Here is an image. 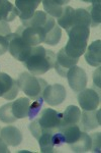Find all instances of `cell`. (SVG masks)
Listing matches in <instances>:
<instances>
[{
	"label": "cell",
	"instance_id": "obj_1",
	"mask_svg": "<svg viewBox=\"0 0 101 153\" xmlns=\"http://www.w3.org/2000/svg\"><path fill=\"white\" fill-rule=\"evenodd\" d=\"M57 55L54 51L47 50L43 46H36L31 49L28 58L24 61V66L29 74L41 76L54 68Z\"/></svg>",
	"mask_w": 101,
	"mask_h": 153
},
{
	"label": "cell",
	"instance_id": "obj_2",
	"mask_svg": "<svg viewBox=\"0 0 101 153\" xmlns=\"http://www.w3.org/2000/svg\"><path fill=\"white\" fill-rule=\"evenodd\" d=\"M69 40L65 46V52L68 56L79 58L85 53L87 48V40L90 36V29L86 26H74L66 30Z\"/></svg>",
	"mask_w": 101,
	"mask_h": 153
},
{
	"label": "cell",
	"instance_id": "obj_3",
	"mask_svg": "<svg viewBox=\"0 0 101 153\" xmlns=\"http://www.w3.org/2000/svg\"><path fill=\"white\" fill-rule=\"evenodd\" d=\"M17 86L19 90H21L24 94H26L31 99L36 100L43 98L44 91L48 86V83L41 78H36V76L24 71L19 75L16 80Z\"/></svg>",
	"mask_w": 101,
	"mask_h": 153
},
{
	"label": "cell",
	"instance_id": "obj_4",
	"mask_svg": "<svg viewBox=\"0 0 101 153\" xmlns=\"http://www.w3.org/2000/svg\"><path fill=\"white\" fill-rule=\"evenodd\" d=\"M8 40H9V47H8L9 53L16 60L24 62L28 58L33 47L29 46L28 44H26L23 41V39L19 35H17L16 33H11L10 35H8Z\"/></svg>",
	"mask_w": 101,
	"mask_h": 153
},
{
	"label": "cell",
	"instance_id": "obj_5",
	"mask_svg": "<svg viewBox=\"0 0 101 153\" xmlns=\"http://www.w3.org/2000/svg\"><path fill=\"white\" fill-rule=\"evenodd\" d=\"M15 33L23 39L26 44H28L31 47L39 46V44L43 43L45 41L47 30L43 27H18Z\"/></svg>",
	"mask_w": 101,
	"mask_h": 153
},
{
	"label": "cell",
	"instance_id": "obj_6",
	"mask_svg": "<svg viewBox=\"0 0 101 153\" xmlns=\"http://www.w3.org/2000/svg\"><path fill=\"white\" fill-rule=\"evenodd\" d=\"M38 122L44 132L46 131L56 132L60 129L61 122H62V112L56 111L51 108H46L41 112L38 117Z\"/></svg>",
	"mask_w": 101,
	"mask_h": 153
},
{
	"label": "cell",
	"instance_id": "obj_7",
	"mask_svg": "<svg viewBox=\"0 0 101 153\" xmlns=\"http://www.w3.org/2000/svg\"><path fill=\"white\" fill-rule=\"evenodd\" d=\"M66 78L68 79V83L70 88L75 93H79L86 88L88 82V78L85 71L80 66L74 65L68 71Z\"/></svg>",
	"mask_w": 101,
	"mask_h": 153
},
{
	"label": "cell",
	"instance_id": "obj_8",
	"mask_svg": "<svg viewBox=\"0 0 101 153\" xmlns=\"http://www.w3.org/2000/svg\"><path fill=\"white\" fill-rule=\"evenodd\" d=\"M67 92L66 89L61 84H54V85L47 86L43 94V99L49 105L57 106L65 100Z\"/></svg>",
	"mask_w": 101,
	"mask_h": 153
},
{
	"label": "cell",
	"instance_id": "obj_9",
	"mask_svg": "<svg viewBox=\"0 0 101 153\" xmlns=\"http://www.w3.org/2000/svg\"><path fill=\"white\" fill-rule=\"evenodd\" d=\"M19 92L16 80H13L5 73H0V97L11 101L16 98Z\"/></svg>",
	"mask_w": 101,
	"mask_h": 153
},
{
	"label": "cell",
	"instance_id": "obj_10",
	"mask_svg": "<svg viewBox=\"0 0 101 153\" xmlns=\"http://www.w3.org/2000/svg\"><path fill=\"white\" fill-rule=\"evenodd\" d=\"M78 102L83 110H94L100 104V97L95 90L85 88L79 92Z\"/></svg>",
	"mask_w": 101,
	"mask_h": 153
},
{
	"label": "cell",
	"instance_id": "obj_11",
	"mask_svg": "<svg viewBox=\"0 0 101 153\" xmlns=\"http://www.w3.org/2000/svg\"><path fill=\"white\" fill-rule=\"evenodd\" d=\"M100 110H84L81 113L79 127L83 132L94 130L96 128L100 127L101 118H100Z\"/></svg>",
	"mask_w": 101,
	"mask_h": 153
},
{
	"label": "cell",
	"instance_id": "obj_12",
	"mask_svg": "<svg viewBox=\"0 0 101 153\" xmlns=\"http://www.w3.org/2000/svg\"><path fill=\"white\" fill-rule=\"evenodd\" d=\"M79 58H73L68 56L65 52V48H62L57 54L56 62H55V70L58 75L65 78L67 76L68 71L70 70L72 66L76 65L78 62Z\"/></svg>",
	"mask_w": 101,
	"mask_h": 153
},
{
	"label": "cell",
	"instance_id": "obj_13",
	"mask_svg": "<svg viewBox=\"0 0 101 153\" xmlns=\"http://www.w3.org/2000/svg\"><path fill=\"white\" fill-rule=\"evenodd\" d=\"M39 0H16L15 6L20 21H28L33 16L36 7L39 5Z\"/></svg>",
	"mask_w": 101,
	"mask_h": 153
},
{
	"label": "cell",
	"instance_id": "obj_14",
	"mask_svg": "<svg viewBox=\"0 0 101 153\" xmlns=\"http://www.w3.org/2000/svg\"><path fill=\"white\" fill-rule=\"evenodd\" d=\"M85 60L91 66L99 68L101 63V41H94L86 48L84 53Z\"/></svg>",
	"mask_w": 101,
	"mask_h": 153
},
{
	"label": "cell",
	"instance_id": "obj_15",
	"mask_svg": "<svg viewBox=\"0 0 101 153\" xmlns=\"http://www.w3.org/2000/svg\"><path fill=\"white\" fill-rule=\"evenodd\" d=\"M0 137L8 146L15 147L23 142V134L16 127H13V126H8V127L1 129Z\"/></svg>",
	"mask_w": 101,
	"mask_h": 153
},
{
	"label": "cell",
	"instance_id": "obj_16",
	"mask_svg": "<svg viewBox=\"0 0 101 153\" xmlns=\"http://www.w3.org/2000/svg\"><path fill=\"white\" fill-rule=\"evenodd\" d=\"M45 12L54 19H59L63 14V10L67 4L68 0H44L41 1Z\"/></svg>",
	"mask_w": 101,
	"mask_h": 153
},
{
	"label": "cell",
	"instance_id": "obj_17",
	"mask_svg": "<svg viewBox=\"0 0 101 153\" xmlns=\"http://www.w3.org/2000/svg\"><path fill=\"white\" fill-rule=\"evenodd\" d=\"M80 117L81 110L79 109V107L75 105H69L65 109V111L62 113V122H61L60 129L71 125H79Z\"/></svg>",
	"mask_w": 101,
	"mask_h": 153
},
{
	"label": "cell",
	"instance_id": "obj_18",
	"mask_svg": "<svg viewBox=\"0 0 101 153\" xmlns=\"http://www.w3.org/2000/svg\"><path fill=\"white\" fill-rule=\"evenodd\" d=\"M29 98H18L12 102V113L16 118H24L28 117V110L31 106Z\"/></svg>",
	"mask_w": 101,
	"mask_h": 153
},
{
	"label": "cell",
	"instance_id": "obj_19",
	"mask_svg": "<svg viewBox=\"0 0 101 153\" xmlns=\"http://www.w3.org/2000/svg\"><path fill=\"white\" fill-rule=\"evenodd\" d=\"M18 16L16 7L7 0H0V22H12Z\"/></svg>",
	"mask_w": 101,
	"mask_h": 153
},
{
	"label": "cell",
	"instance_id": "obj_20",
	"mask_svg": "<svg viewBox=\"0 0 101 153\" xmlns=\"http://www.w3.org/2000/svg\"><path fill=\"white\" fill-rule=\"evenodd\" d=\"M91 146H92V140L90 135L83 131L81 132V135L77 141L70 145L71 150L73 152H87L91 150Z\"/></svg>",
	"mask_w": 101,
	"mask_h": 153
},
{
	"label": "cell",
	"instance_id": "obj_21",
	"mask_svg": "<svg viewBox=\"0 0 101 153\" xmlns=\"http://www.w3.org/2000/svg\"><path fill=\"white\" fill-rule=\"evenodd\" d=\"M65 137V142L68 145L73 144L74 142H76L79 139L81 135V129L79 127V125H71L67 126V127H64L62 129L59 130Z\"/></svg>",
	"mask_w": 101,
	"mask_h": 153
},
{
	"label": "cell",
	"instance_id": "obj_22",
	"mask_svg": "<svg viewBox=\"0 0 101 153\" xmlns=\"http://www.w3.org/2000/svg\"><path fill=\"white\" fill-rule=\"evenodd\" d=\"M11 34L9 25L6 22H0V55H3L8 51L9 40L8 35Z\"/></svg>",
	"mask_w": 101,
	"mask_h": 153
},
{
	"label": "cell",
	"instance_id": "obj_23",
	"mask_svg": "<svg viewBox=\"0 0 101 153\" xmlns=\"http://www.w3.org/2000/svg\"><path fill=\"white\" fill-rule=\"evenodd\" d=\"M53 131H46L43 133V135L39 138V145L41 148V152L43 153H52L54 152V146L53 141H52V135Z\"/></svg>",
	"mask_w": 101,
	"mask_h": 153
},
{
	"label": "cell",
	"instance_id": "obj_24",
	"mask_svg": "<svg viewBox=\"0 0 101 153\" xmlns=\"http://www.w3.org/2000/svg\"><path fill=\"white\" fill-rule=\"evenodd\" d=\"M74 11H75V9L69 5H67L64 8L63 14L61 16V18L58 19V26L60 28H64L65 30L71 28L74 16Z\"/></svg>",
	"mask_w": 101,
	"mask_h": 153
},
{
	"label": "cell",
	"instance_id": "obj_25",
	"mask_svg": "<svg viewBox=\"0 0 101 153\" xmlns=\"http://www.w3.org/2000/svg\"><path fill=\"white\" fill-rule=\"evenodd\" d=\"M100 3L101 2L98 1H93L92 4L89 8L87 9V11L89 12V16L91 19V26L90 27H98L101 23V12H100Z\"/></svg>",
	"mask_w": 101,
	"mask_h": 153
},
{
	"label": "cell",
	"instance_id": "obj_26",
	"mask_svg": "<svg viewBox=\"0 0 101 153\" xmlns=\"http://www.w3.org/2000/svg\"><path fill=\"white\" fill-rule=\"evenodd\" d=\"M16 120V117L12 113V102L4 104L0 107V122L5 124H12Z\"/></svg>",
	"mask_w": 101,
	"mask_h": 153
},
{
	"label": "cell",
	"instance_id": "obj_27",
	"mask_svg": "<svg viewBox=\"0 0 101 153\" xmlns=\"http://www.w3.org/2000/svg\"><path fill=\"white\" fill-rule=\"evenodd\" d=\"M61 37H62V29H61L58 25H56V26L46 35L45 41L44 42H45L46 44H48V45L55 46L60 42Z\"/></svg>",
	"mask_w": 101,
	"mask_h": 153
},
{
	"label": "cell",
	"instance_id": "obj_28",
	"mask_svg": "<svg viewBox=\"0 0 101 153\" xmlns=\"http://www.w3.org/2000/svg\"><path fill=\"white\" fill-rule=\"evenodd\" d=\"M44 103V99L43 98H39V99L34 100L33 103H31V106H29V110H28V118L31 120H34L41 112V108L43 106Z\"/></svg>",
	"mask_w": 101,
	"mask_h": 153
},
{
	"label": "cell",
	"instance_id": "obj_29",
	"mask_svg": "<svg viewBox=\"0 0 101 153\" xmlns=\"http://www.w3.org/2000/svg\"><path fill=\"white\" fill-rule=\"evenodd\" d=\"M28 129H29V131H31V135H33L36 140H39V138L41 137V136L43 135V133H44V131H43V129H41V125H39V122H38V118L33 120V122L28 125Z\"/></svg>",
	"mask_w": 101,
	"mask_h": 153
},
{
	"label": "cell",
	"instance_id": "obj_30",
	"mask_svg": "<svg viewBox=\"0 0 101 153\" xmlns=\"http://www.w3.org/2000/svg\"><path fill=\"white\" fill-rule=\"evenodd\" d=\"M92 140V146L91 150L93 152H100V133H94L90 136Z\"/></svg>",
	"mask_w": 101,
	"mask_h": 153
},
{
	"label": "cell",
	"instance_id": "obj_31",
	"mask_svg": "<svg viewBox=\"0 0 101 153\" xmlns=\"http://www.w3.org/2000/svg\"><path fill=\"white\" fill-rule=\"evenodd\" d=\"M0 153H9L8 145L2 140L1 137H0Z\"/></svg>",
	"mask_w": 101,
	"mask_h": 153
},
{
	"label": "cell",
	"instance_id": "obj_32",
	"mask_svg": "<svg viewBox=\"0 0 101 153\" xmlns=\"http://www.w3.org/2000/svg\"><path fill=\"white\" fill-rule=\"evenodd\" d=\"M0 132H1V129H0Z\"/></svg>",
	"mask_w": 101,
	"mask_h": 153
}]
</instances>
